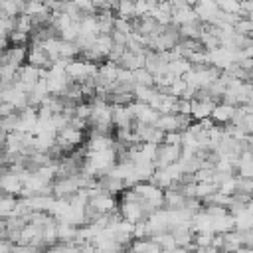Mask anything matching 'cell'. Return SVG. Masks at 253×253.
I'll return each mask as SVG.
<instances>
[{"instance_id":"cell-7","label":"cell","mask_w":253,"mask_h":253,"mask_svg":"<svg viewBox=\"0 0 253 253\" xmlns=\"http://www.w3.org/2000/svg\"><path fill=\"white\" fill-rule=\"evenodd\" d=\"M198 16H196V12H194V8L192 6H182V8H176V10H172V24H176V26H182V24H188V22H192V20H196Z\"/></svg>"},{"instance_id":"cell-6","label":"cell","mask_w":253,"mask_h":253,"mask_svg":"<svg viewBox=\"0 0 253 253\" xmlns=\"http://www.w3.org/2000/svg\"><path fill=\"white\" fill-rule=\"evenodd\" d=\"M117 65H119L121 69H128V71L140 69V67H144V55L134 53V51H130V49H125V53L119 57Z\"/></svg>"},{"instance_id":"cell-12","label":"cell","mask_w":253,"mask_h":253,"mask_svg":"<svg viewBox=\"0 0 253 253\" xmlns=\"http://www.w3.org/2000/svg\"><path fill=\"white\" fill-rule=\"evenodd\" d=\"M8 45H10V40H8V36H2V34H0V51H4Z\"/></svg>"},{"instance_id":"cell-5","label":"cell","mask_w":253,"mask_h":253,"mask_svg":"<svg viewBox=\"0 0 253 253\" xmlns=\"http://www.w3.org/2000/svg\"><path fill=\"white\" fill-rule=\"evenodd\" d=\"M233 115H235V105H227V103H217L210 115V119L215 123V125H227L233 121Z\"/></svg>"},{"instance_id":"cell-4","label":"cell","mask_w":253,"mask_h":253,"mask_svg":"<svg viewBox=\"0 0 253 253\" xmlns=\"http://www.w3.org/2000/svg\"><path fill=\"white\" fill-rule=\"evenodd\" d=\"M215 105H217V101H213V99H192V113L190 115L196 121L208 119Z\"/></svg>"},{"instance_id":"cell-13","label":"cell","mask_w":253,"mask_h":253,"mask_svg":"<svg viewBox=\"0 0 253 253\" xmlns=\"http://www.w3.org/2000/svg\"><path fill=\"white\" fill-rule=\"evenodd\" d=\"M132 2H134V0H132Z\"/></svg>"},{"instance_id":"cell-11","label":"cell","mask_w":253,"mask_h":253,"mask_svg":"<svg viewBox=\"0 0 253 253\" xmlns=\"http://www.w3.org/2000/svg\"><path fill=\"white\" fill-rule=\"evenodd\" d=\"M243 125H245V128H247V132H249V134H253V113L245 117V121H243Z\"/></svg>"},{"instance_id":"cell-8","label":"cell","mask_w":253,"mask_h":253,"mask_svg":"<svg viewBox=\"0 0 253 253\" xmlns=\"http://www.w3.org/2000/svg\"><path fill=\"white\" fill-rule=\"evenodd\" d=\"M115 12H117V18L132 20L134 18V2L132 0H117Z\"/></svg>"},{"instance_id":"cell-10","label":"cell","mask_w":253,"mask_h":253,"mask_svg":"<svg viewBox=\"0 0 253 253\" xmlns=\"http://www.w3.org/2000/svg\"><path fill=\"white\" fill-rule=\"evenodd\" d=\"M166 144H176V146H182V132L174 130V132H164V140Z\"/></svg>"},{"instance_id":"cell-3","label":"cell","mask_w":253,"mask_h":253,"mask_svg":"<svg viewBox=\"0 0 253 253\" xmlns=\"http://www.w3.org/2000/svg\"><path fill=\"white\" fill-rule=\"evenodd\" d=\"M97 213H109V211H113L115 208H117V202H115V196H109V194H105V192H99V194H95V196H91L89 198V202H87Z\"/></svg>"},{"instance_id":"cell-2","label":"cell","mask_w":253,"mask_h":253,"mask_svg":"<svg viewBox=\"0 0 253 253\" xmlns=\"http://www.w3.org/2000/svg\"><path fill=\"white\" fill-rule=\"evenodd\" d=\"M26 61L38 69H49L53 65V61L49 59V55L43 51L42 43H32V47L28 49V55H26Z\"/></svg>"},{"instance_id":"cell-1","label":"cell","mask_w":253,"mask_h":253,"mask_svg":"<svg viewBox=\"0 0 253 253\" xmlns=\"http://www.w3.org/2000/svg\"><path fill=\"white\" fill-rule=\"evenodd\" d=\"M182 156V146H176V144H158L156 146V154H154V166L156 168H164L168 164H174L178 162Z\"/></svg>"},{"instance_id":"cell-9","label":"cell","mask_w":253,"mask_h":253,"mask_svg":"<svg viewBox=\"0 0 253 253\" xmlns=\"http://www.w3.org/2000/svg\"><path fill=\"white\" fill-rule=\"evenodd\" d=\"M215 4L225 14H235V16L241 14V2L239 0H215Z\"/></svg>"}]
</instances>
